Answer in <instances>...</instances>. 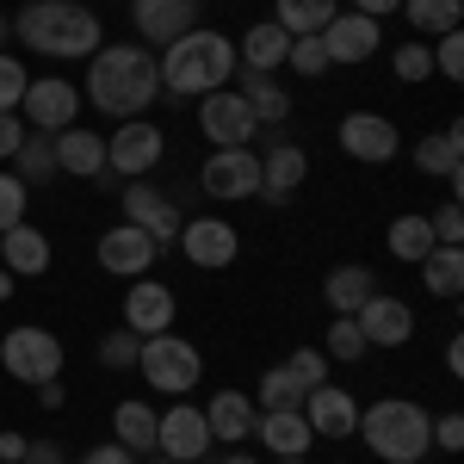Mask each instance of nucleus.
<instances>
[{"label":"nucleus","instance_id":"nucleus-1","mask_svg":"<svg viewBox=\"0 0 464 464\" xmlns=\"http://www.w3.org/2000/svg\"><path fill=\"white\" fill-rule=\"evenodd\" d=\"M87 100L106 118H143L161 100V63L149 44H100L87 56Z\"/></svg>","mask_w":464,"mask_h":464},{"label":"nucleus","instance_id":"nucleus-2","mask_svg":"<svg viewBox=\"0 0 464 464\" xmlns=\"http://www.w3.org/2000/svg\"><path fill=\"white\" fill-rule=\"evenodd\" d=\"M155 63H161V93H174V100H205L217 87H229V74H236V44H229V32L192 25V32L174 37Z\"/></svg>","mask_w":464,"mask_h":464},{"label":"nucleus","instance_id":"nucleus-3","mask_svg":"<svg viewBox=\"0 0 464 464\" xmlns=\"http://www.w3.org/2000/svg\"><path fill=\"white\" fill-rule=\"evenodd\" d=\"M13 37H25L37 56H93L100 50V13H87V6H56V0H25L13 19Z\"/></svg>","mask_w":464,"mask_h":464},{"label":"nucleus","instance_id":"nucleus-4","mask_svg":"<svg viewBox=\"0 0 464 464\" xmlns=\"http://www.w3.org/2000/svg\"><path fill=\"white\" fill-rule=\"evenodd\" d=\"M359 440L378 452L384 464H421L433 446V421L421 402H409V396H378L372 409H359Z\"/></svg>","mask_w":464,"mask_h":464},{"label":"nucleus","instance_id":"nucleus-5","mask_svg":"<svg viewBox=\"0 0 464 464\" xmlns=\"http://www.w3.org/2000/svg\"><path fill=\"white\" fill-rule=\"evenodd\" d=\"M137 372L149 378V391L161 396H186L198 378H205V353L186 341V334H143V347H137Z\"/></svg>","mask_w":464,"mask_h":464},{"label":"nucleus","instance_id":"nucleus-6","mask_svg":"<svg viewBox=\"0 0 464 464\" xmlns=\"http://www.w3.org/2000/svg\"><path fill=\"white\" fill-rule=\"evenodd\" d=\"M0 365H6V378H19V384H50V378H63V341L50 334V328H6L0 334Z\"/></svg>","mask_w":464,"mask_h":464},{"label":"nucleus","instance_id":"nucleus-7","mask_svg":"<svg viewBox=\"0 0 464 464\" xmlns=\"http://www.w3.org/2000/svg\"><path fill=\"white\" fill-rule=\"evenodd\" d=\"M161 155H168V137H161L149 118H124V124L106 137V174H118L124 186H130V179L155 174Z\"/></svg>","mask_w":464,"mask_h":464},{"label":"nucleus","instance_id":"nucleus-8","mask_svg":"<svg viewBox=\"0 0 464 464\" xmlns=\"http://www.w3.org/2000/svg\"><path fill=\"white\" fill-rule=\"evenodd\" d=\"M211 428H205V409H192L186 396H179L168 415H155V452L174 464H205L211 459Z\"/></svg>","mask_w":464,"mask_h":464},{"label":"nucleus","instance_id":"nucleus-9","mask_svg":"<svg viewBox=\"0 0 464 464\" xmlns=\"http://www.w3.org/2000/svg\"><path fill=\"white\" fill-rule=\"evenodd\" d=\"M198 130L211 137V149H242L260 137V118L248 111V100L236 87H217V93L198 100Z\"/></svg>","mask_w":464,"mask_h":464},{"label":"nucleus","instance_id":"nucleus-10","mask_svg":"<svg viewBox=\"0 0 464 464\" xmlns=\"http://www.w3.org/2000/svg\"><path fill=\"white\" fill-rule=\"evenodd\" d=\"M198 186H205L211 198H229V205L260 198V155H254V143H242V149H211V161L198 168Z\"/></svg>","mask_w":464,"mask_h":464},{"label":"nucleus","instance_id":"nucleus-11","mask_svg":"<svg viewBox=\"0 0 464 464\" xmlns=\"http://www.w3.org/2000/svg\"><path fill=\"white\" fill-rule=\"evenodd\" d=\"M19 118L32 124V130H69L74 118H81V87L74 81H63V74H44V81H32L25 87V100H19Z\"/></svg>","mask_w":464,"mask_h":464},{"label":"nucleus","instance_id":"nucleus-12","mask_svg":"<svg viewBox=\"0 0 464 464\" xmlns=\"http://www.w3.org/2000/svg\"><path fill=\"white\" fill-rule=\"evenodd\" d=\"M378 37H384L378 19H365V13H334V19L322 25L328 69H359V63H372V56H378Z\"/></svg>","mask_w":464,"mask_h":464},{"label":"nucleus","instance_id":"nucleus-13","mask_svg":"<svg viewBox=\"0 0 464 464\" xmlns=\"http://www.w3.org/2000/svg\"><path fill=\"white\" fill-rule=\"evenodd\" d=\"M341 149L353 161H365V168H384V161L402 155V137H396V124L384 111H347L341 118Z\"/></svg>","mask_w":464,"mask_h":464},{"label":"nucleus","instance_id":"nucleus-14","mask_svg":"<svg viewBox=\"0 0 464 464\" xmlns=\"http://www.w3.org/2000/svg\"><path fill=\"white\" fill-rule=\"evenodd\" d=\"M124 223H137L155 248H179V205L155 186H124Z\"/></svg>","mask_w":464,"mask_h":464},{"label":"nucleus","instance_id":"nucleus-15","mask_svg":"<svg viewBox=\"0 0 464 464\" xmlns=\"http://www.w3.org/2000/svg\"><path fill=\"white\" fill-rule=\"evenodd\" d=\"M179 316V297L174 285H161V279H130V291H124V328L130 334H168Z\"/></svg>","mask_w":464,"mask_h":464},{"label":"nucleus","instance_id":"nucleus-16","mask_svg":"<svg viewBox=\"0 0 464 464\" xmlns=\"http://www.w3.org/2000/svg\"><path fill=\"white\" fill-rule=\"evenodd\" d=\"M179 254H186L192 266L217 273V266H229V260L242 254V236H236L223 217H192V223H179Z\"/></svg>","mask_w":464,"mask_h":464},{"label":"nucleus","instance_id":"nucleus-17","mask_svg":"<svg viewBox=\"0 0 464 464\" xmlns=\"http://www.w3.org/2000/svg\"><path fill=\"white\" fill-rule=\"evenodd\" d=\"M353 322H359V334H365V347H402L415 334V310L402 297H391V291H372Z\"/></svg>","mask_w":464,"mask_h":464},{"label":"nucleus","instance_id":"nucleus-18","mask_svg":"<svg viewBox=\"0 0 464 464\" xmlns=\"http://www.w3.org/2000/svg\"><path fill=\"white\" fill-rule=\"evenodd\" d=\"M297 415L310 421V433H316V440H347V433L359 428V402L341 391V384H316V391H304Z\"/></svg>","mask_w":464,"mask_h":464},{"label":"nucleus","instance_id":"nucleus-19","mask_svg":"<svg viewBox=\"0 0 464 464\" xmlns=\"http://www.w3.org/2000/svg\"><path fill=\"white\" fill-rule=\"evenodd\" d=\"M155 260H161V248L149 242L137 223H118V229L100 236V266H106L111 279H143Z\"/></svg>","mask_w":464,"mask_h":464},{"label":"nucleus","instance_id":"nucleus-20","mask_svg":"<svg viewBox=\"0 0 464 464\" xmlns=\"http://www.w3.org/2000/svg\"><path fill=\"white\" fill-rule=\"evenodd\" d=\"M130 25L149 37V44H174L198 25V0H130Z\"/></svg>","mask_w":464,"mask_h":464},{"label":"nucleus","instance_id":"nucleus-21","mask_svg":"<svg viewBox=\"0 0 464 464\" xmlns=\"http://www.w3.org/2000/svg\"><path fill=\"white\" fill-rule=\"evenodd\" d=\"M254 440L273 459H310V446H316V433H310V421L297 409H260L254 415Z\"/></svg>","mask_w":464,"mask_h":464},{"label":"nucleus","instance_id":"nucleus-22","mask_svg":"<svg viewBox=\"0 0 464 464\" xmlns=\"http://www.w3.org/2000/svg\"><path fill=\"white\" fill-rule=\"evenodd\" d=\"M50 236L32 229V223H13V229H0V266L13 273V279H44L50 273Z\"/></svg>","mask_w":464,"mask_h":464},{"label":"nucleus","instance_id":"nucleus-23","mask_svg":"<svg viewBox=\"0 0 464 464\" xmlns=\"http://www.w3.org/2000/svg\"><path fill=\"white\" fill-rule=\"evenodd\" d=\"M304 179H310V155L297 143H273L260 155V198H266V205H285Z\"/></svg>","mask_w":464,"mask_h":464},{"label":"nucleus","instance_id":"nucleus-24","mask_svg":"<svg viewBox=\"0 0 464 464\" xmlns=\"http://www.w3.org/2000/svg\"><path fill=\"white\" fill-rule=\"evenodd\" d=\"M56 174L100 179V174H106V137H100V130H87V124L56 130Z\"/></svg>","mask_w":464,"mask_h":464},{"label":"nucleus","instance_id":"nucleus-25","mask_svg":"<svg viewBox=\"0 0 464 464\" xmlns=\"http://www.w3.org/2000/svg\"><path fill=\"white\" fill-rule=\"evenodd\" d=\"M415 168L428 179H446V186H459V174H464V124L452 118L446 130H433V137H421L415 143Z\"/></svg>","mask_w":464,"mask_h":464},{"label":"nucleus","instance_id":"nucleus-26","mask_svg":"<svg viewBox=\"0 0 464 464\" xmlns=\"http://www.w3.org/2000/svg\"><path fill=\"white\" fill-rule=\"evenodd\" d=\"M254 396L242 391H217L211 402H205V428H211V440H223V446H242V440H254Z\"/></svg>","mask_w":464,"mask_h":464},{"label":"nucleus","instance_id":"nucleus-27","mask_svg":"<svg viewBox=\"0 0 464 464\" xmlns=\"http://www.w3.org/2000/svg\"><path fill=\"white\" fill-rule=\"evenodd\" d=\"M378 291V273L372 266H359V260H341V266H328V279H322V304L334 310V316H359V304Z\"/></svg>","mask_w":464,"mask_h":464},{"label":"nucleus","instance_id":"nucleus-28","mask_svg":"<svg viewBox=\"0 0 464 464\" xmlns=\"http://www.w3.org/2000/svg\"><path fill=\"white\" fill-rule=\"evenodd\" d=\"M285 50H291V32H279L273 19H260V25H248L242 44H236V69L279 74V69H285Z\"/></svg>","mask_w":464,"mask_h":464},{"label":"nucleus","instance_id":"nucleus-29","mask_svg":"<svg viewBox=\"0 0 464 464\" xmlns=\"http://www.w3.org/2000/svg\"><path fill=\"white\" fill-rule=\"evenodd\" d=\"M229 87L248 100V111L260 118V124H285L291 118V93L273 81V74H260V69H236L229 74Z\"/></svg>","mask_w":464,"mask_h":464},{"label":"nucleus","instance_id":"nucleus-30","mask_svg":"<svg viewBox=\"0 0 464 464\" xmlns=\"http://www.w3.org/2000/svg\"><path fill=\"white\" fill-rule=\"evenodd\" d=\"M396 13L415 25V37H440V32H459L464 25V0H402Z\"/></svg>","mask_w":464,"mask_h":464},{"label":"nucleus","instance_id":"nucleus-31","mask_svg":"<svg viewBox=\"0 0 464 464\" xmlns=\"http://www.w3.org/2000/svg\"><path fill=\"white\" fill-rule=\"evenodd\" d=\"M111 433H118V446H130V452H155V409L137 402V396H124V402L111 409Z\"/></svg>","mask_w":464,"mask_h":464},{"label":"nucleus","instance_id":"nucleus-32","mask_svg":"<svg viewBox=\"0 0 464 464\" xmlns=\"http://www.w3.org/2000/svg\"><path fill=\"white\" fill-rule=\"evenodd\" d=\"M421 285H428L433 297H459V291H464V248L433 242L428 260H421Z\"/></svg>","mask_w":464,"mask_h":464},{"label":"nucleus","instance_id":"nucleus-33","mask_svg":"<svg viewBox=\"0 0 464 464\" xmlns=\"http://www.w3.org/2000/svg\"><path fill=\"white\" fill-rule=\"evenodd\" d=\"M341 6L334 0H279V13H273V25L279 32H291V37H316L328 19H334Z\"/></svg>","mask_w":464,"mask_h":464},{"label":"nucleus","instance_id":"nucleus-34","mask_svg":"<svg viewBox=\"0 0 464 464\" xmlns=\"http://www.w3.org/2000/svg\"><path fill=\"white\" fill-rule=\"evenodd\" d=\"M13 168H19V179H25V186L56 179V137H50V130L25 137V143H19V155H13Z\"/></svg>","mask_w":464,"mask_h":464},{"label":"nucleus","instance_id":"nucleus-35","mask_svg":"<svg viewBox=\"0 0 464 464\" xmlns=\"http://www.w3.org/2000/svg\"><path fill=\"white\" fill-rule=\"evenodd\" d=\"M384 242H391V254L396 260H409V266H421V260H428V248H433V229H428V217H396L391 223V236H384Z\"/></svg>","mask_w":464,"mask_h":464},{"label":"nucleus","instance_id":"nucleus-36","mask_svg":"<svg viewBox=\"0 0 464 464\" xmlns=\"http://www.w3.org/2000/svg\"><path fill=\"white\" fill-rule=\"evenodd\" d=\"M304 402V384L291 378L285 365H266L260 372V391H254V409H297Z\"/></svg>","mask_w":464,"mask_h":464},{"label":"nucleus","instance_id":"nucleus-37","mask_svg":"<svg viewBox=\"0 0 464 464\" xmlns=\"http://www.w3.org/2000/svg\"><path fill=\"white\" fill-rule=\"evenodd\" d=\"M391 69H396V81H402V87H421V81L433 74L428 37H409V44H396V50H391Z\"/></svg>","mask_w":464,"mask_h":464},{"label":"nucleus","instance_id":"nucleus-38","mask_svg":"<svg viewBox=\"0 0 464 464\" xmlns=\"http://www.w3.org/2000/svg\"><path fill=\"white\" fill-rule=\"evenodd\" d=\"M322 353L334 359V365H359L372 347H365V334H359L353 316H334V322H328V347H322Z\"/></svg>","mask_w":464,"mask_h":464},{"label":"nucleus","instance_id":"nucleus-39","mask_svg":"<svg viewBox=\"0 0 464 464\" xmlns=\"http://www.w3.org/2000/svg\"><path fill=\"white\" fill-rule=\"evenodd\" d=\"M285 69H291V74H304V81H316V74L328 69V50H322V32H316V37H291V50H285Z\"/></svg>","mask_w":464,"mask_h":464},{"label":"nucleus","instance_id":"nucleus-40","mask_svg":"<svg viewBox=\"0 0 464 464\" xmlns=\"http://www.w3.org/2000/svg\"><path fill=\"white\" fill-rule=\"evenodd\" d=\"M433 74L452 81V87L464 81V32H440V44H433Z\"/></svg>","mask_w":464,"mask_h":464},{"label":"nucleus","instance_id":"nucleus-41","mask_svg":"<svg viewBox=\"0 0 464 464\" xmlns=\"http://www.w3.org/2000/svg\"><path fill=\"white\" fill-rule=\"evenodd\" d=\"M137 347H143V334L118 328V334L100 341V365H106V372H130V365H137Z\"/></svg>","mask_w":464,"mask_h":464},{"label":"nucleus","instance_id":"nucleus-42","mask_svg":"<svg viewBox=\"0 0 464 464\" xmlns=\"http://www.w3.org/2000/svg\"><path fill=\"white\" fill-rule=\"evenodd\" d=\"M285 372L304 391H316V384H328V353H322V347H297V353L285 359Z\"/></svg>","mask_w":464,"mask_h":464},{"label":"nucleus","instance_id":"nucleus-43","mask_svg":"<svg viewBox=\"0 0 464 464\" xmlns=\"http://www.w3.org/2000/svg\"><path fill=\"white\" fill-rule=\"evenodd\" d=\"M25 87H32V74H25V63L0 50V111H19V100H25Z\"/></svg>","mask_w":464,"mask_h":464},{"label":"nucleus","instance_id":"nucleus-44","mask_svg":"<svg viewBox=\"0 0 464 464\" xmlns=\"http://www.w3.org/2000/svg\"><path fill=\"white\" fill-rule=\"evenodd\" d=\"M25 198H32V186L19 174H0V229H13V223H25Z\"/></svg>","mask_w":464,"mask_h":464},{"label":"nucleus","instance_id":"nucleus-45","mask_svg":"<svg viewBox=\"0 0 464 464\" xmlns=\"http://www.w3.org/2000/svg\"><path fill=\"white\" fill-rule=\"evenodd\" d=\"M428 229H433V242L459 248V242H464V211H459V198H446V205H440V211L428 217Z\"/></svg>","mask_w":464,"mask_h":464},{"label":"nucleus","instance_id":"nucleus-46","mask_svg":"<svg viewBox=\"0 0 464 464\" xmlns=\"http://www.w3.org/2000/svg\"><path fill=\"white\" fill-rule=\"evenodd\" d=\"M32 137V124L19 118V111H0V161H13L19 155V143Z\"/></svg>","mask_w":464,"mask_h":464},{"label":"nucleus","instance_id":"nucleus-47","mask_svg":"<svg viewBox=\"0 0 464 464\" xmlns=\"http://www.w3.org/2000/svg\"><path fill=\"white\" fill-rule=\"evenodd\" d=\"M433 446H440V452H464V415L459 409L433 421Z\"/></svg>","mask_w":464,"mask_h":464},{"label":"nucleus","instance_id":"nucleus-48","mask_svg":"<svg viewBox=\"0 0 464 464\" xmlns=\"http://www.w3.org/2000/svg\"><path fill=\"white\" fill-rule=\"evenodd\" d=\"M81 464H137V452H130V446H118V440H106V446H93Z\"/></svg>","mask_w":464,"mask_h":464},{"label":"nucleus","instance_id":"nucleus-49","mask_svg":"<svg viewBox=\"0 0 464 464\" xmlns=\"http://www.w3.org/2000/svg\"><path fill=\"white\" fill-rule=\"evenodd\" d=\"M19 464H63V446H56V440H32Z\"/></svg>","mask_w":464,"mask_h":464},{"label":"nucleus","instance_id":"nucleus-50","mask_svg":"<svg viewBox=\"0 0 464 464\" xmlns=\"http://www.w3.org/2000/svg\"><path fill=\"white\" fill-rule=\"evenodd\" d=\"M396 6H402V0H353V13H365V19H378V25L391 19Z\"/></svg>","mask_w":464,"mask_h":464},{"label":"nucleus","instance_id":"nucleus-51","mask_svg":"<svg viewBox=\"0 0 464 464\" xmlns=\"http://www.w3.org/2000/svg\"><path fill=\"white\" fill-rule=\"evenodd\" d=\"M25 459V433H0V464H19Z\"/></svg>","mask_w":464,"mask_h":464},{"label":"nucleus","instance_id":"nucleus-52","mask_svg":"<svg viewBox=\"0 0 464 464\" xmlns=\"http://www.w3.org/2000/svg\"><path fill=\"white\" fill-rule=\"evenodd\" d=\"M37 402H44V409H63V384H56V378H50V384H37Z\"/></svg>","mask_w":464,"mask_h":464},{"label":"nucleus","instance_id":"nucleus-53","mask_svg":"<svg viewBox=\"0 0 464 464\" xmlns=\"http://www.w3.org/2000/svg\"><path fill=\"white\" fill-rule=\"evenodd\" d=\"M446 372H452V378H464V347H459V341H446Z\"/></svg>","mask_w":464,"mask_h":464},{"label":"nucleus","instance_id":"nucleus-54","mask_svg":"<svg viewBox=\"0 0 464 464\" xmlns=\"http://www.w3.org/2000/svg\"><path fill=\"white\" fill-rule=\"evenodd\" d=\"M13 291H19V279H13V273H6V266H0V304H6V297H13Z\"/></svg>","mask_w":464,"mask_h":464},{"label":"nucleus","instance_id":"nucleus-55","mask_svg":"<svg viewBox=\"0 0 464 464\" xmlns=\"http://www.w3.org/2000/svg\"><path fill=\"white\" fill-rule=\"evenodd\" d=\"M217 464H260L254 452H229V459H217Z\"/></svg>","mask_w":464,"mask_h":464},{"label":"nucleus","instance_id":"nucleus-56","mask_svg":"<svg viewBox=\"0 0 464 464\" xmlns=\"http://www.w3.org/2000/svg\"><path fill=\"white\" fill-rule=\"evenodd\" d=\"M6 37H13V25H6V13H0V44H6Z\"/></svg>","mask_w":464,"mask_h":464},{"label":"nucleus","instance_id":"nucleus-57","mask_svg":"<svg viewBox=\"0 0 464 464\" xmlns=\"http://www.w3.org/2000/svg\"><path fill=\"white\" fill-rule=\"evenodd\" d=\"M273 464H310V459H273Z\"/></svg>","mask_w":464,"mask_h":464},{"label":"nucleus","instance_id":"nucleus-58","mask_svg":"<svg viewBox=\"0 0 464 464\" xmlns=\"http://www.w3.org/2000/svg\"><path fill=\"white\" fill-rule=\"evenodd\" d=\"M56 6H81V0H56Z\"/></svg>","mask_w":464,"mask_h":464},{"label":"nucleus","instance_id":"nucleus-59","mask_svg":"<svg viewBox=\"0 0 464 464\" xmlns=\"http://www.w3.org/2000/svg\"><path fill=\"white\" fill-rule=\"evenodd\" d=\"M149 464H174V459H149Z\"/></svg>","mask_w":464,"mask_h":464}]
</instances>
